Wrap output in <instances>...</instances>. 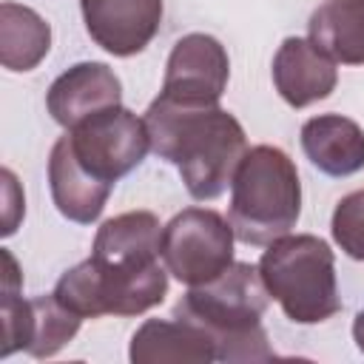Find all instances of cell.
<instances>
[{
	"mask_svg": "<svg viewBox=\"0 0 364 364\" xmlns=\"http://www.w3.org/2000/svg\"><path fill=\"white\" fill-rule=\"evenodd\" d=\"M299 136L304 156L327 176H353L364 168V128L350 117H310Z\"/></svg>",
	"mask_w": 364,
	"mask_h": 364,
	"instance_id": "obj_15",
	"label": "cell"
},
{
	"mask_svg": "<svg viewBox=\"0 0 364 364\" xmlns=\"http://www.w3.org/2000/svg\"><path fill=\"white\" fill-rule=\"evenodd\" d=\"M162 242V225L151 210H128L105 219L94 236L91 256L100 264L119 270H139L156 264Z\"/></svg>",
	"mask_w": 364,
	"mask_h": 364,
	"instance_id": "obj_13",
	"label": "cell"
},
{
	"mask_svg": "<svg viewBox=\"0 0 364 364\" xmlns=\"http://www.w3.org/2000/svg\"><path fill=\"white\" fill-rule=\"evenodd\" d=\"M270 293L250 262H233L216 279L191 287L173 316L199 324L216 344V361H270L276 353L267 344L262 313Z\"/></svg>",
	"mask_w": 364,
	"mask_h": 364,
	"instance_id": "obj_2",
	"label": "cell"
},
{
	"mask_svg": "<svg viewBox=\"0 0 364 364\" xmlns=\"http://www.w3.org/2000/svg\"><path fill=\"white\" fill-rule=\"evenodd\" d=\"M71 154L77 162L102 185H117L134 168L142 165L151 151V136L145 119L128 111L125 105L105 108L91 114L80 125L65 131Z\"/></svg>",
	"mask_w": 364,
	"mask_h": 364,
	"instance_id": "obj_8",
	"label": "cell"
},
{
	"mask_svg": "<svg viewBox=\"0 0 364 364\" xmlns=\"http://www.w3.org/2000/svg\"><path fill=\"white\" fill-rule=\"evenodd\" d=\"M54 296L80 318L139 316L168 296V267L156 262L139 270H119L88 256L60 276Z\"/></svg>",
	"mask_w": 364,
	"mask_h": 364,
	"instance_id": "obj_5",
	"label": "cell"
},
{
	"mask_svg": "<svg viewBox=\"0 0 364 364\" xmlns=\"http://www.w3.org/2000/svg\"><path fill=\"white\" fill-rule=\"evenodd\" d=\"M122 105V82L105 63H77L63 71L46 94V108L57 125L65 131L100 114L105 108Z\"/></svg>",
	"mask_w": 364,
	"mask_h": 364,
	"instance_id": "obj_11",
	"label": "cell"
},
{
	"mask_svg": "<svg viewBox=\"0 0 364 364\" xmlns=\"http://www.w3.org/2000/svg\"><path fill=\"white\" fill-rule=\"evenodd\" d=\"M259 276L296 324H318L341 310L336 256L330 245L313 233L279 236L259 259Z\"/></svg>",
	"mask_w": 364,
	"mask_h": 364,
	"instance_id": "obj_4",
	"label": "cell"
},
{
	"mask_svg": "<svg viewBox=\"0 0 364 364\" xmlns=\"http://www.w3.org/2000/svg\"><path fill=\"white\" fill-rule=\"evenodd\" d=\"M0 176H3V236H11L17 230V222L26 213V199L9 168H3Z\"/></svg>",
	"mask_w": 364,
	"mask_h": 364,
	"instance_id": "obj_20",
	"label": "cell"
},
{
	"mask_svg": "<svg viewBox=\"0 0 364 364\" xmlns=\"http://www.w3.org/2000/svg\"><path fill=\"white\" fill-rule=\"evenodd\" d=\"M88 37L114 57L139 54L159 31L162 0H80Z\"/></svg>",
	"mask_w": 364,
	"mask_h": 364,
	"instance_id": "obj_10",
	"label": "cell"
},
{
	"mask_svg": "<svg viewBox=\"0 0 364 364\" xmlns=\"http://www.w3.org/2000/svg\"><path fill=\"white\" fill-rule=\"evenodd\" d=\"M333 242L355 262H364V188L341 196L330 219Z\"/></svg>",
	"mask_w": 364,
	"mask_h": 364,
	"instance_id": "obj_19",
	"label": "cell"
},
{
	"mask_svg": "<svg viewBox=\"0 0 364 364\" xmlns=\"http://www.w3.org/2000/svg\"><path fill=\"white\" fill-rule=\"evenodd\" d=\"M230 77L225 46L210 34H185L168 54L162 97L185 105H219Z\"/></svg>",
	"mask_w": 364,
	"mask_h": 364,
	"instance_id": "obj_9",
	"label": "cell"
},
{
	"mask_svg": "<svg viewBox=\"0 0 364 364\" xmlns=\"http://www.w3.org/2000/svg\"><path fill=\"white\" fill-rule=\"evenodd\" d=\"M151 151L176 165L188 193L210 202L228 191L247 151L242 122L219 105H185L156 97L145 111Z\"/></svg>",
	"mask_w": 364,
	"mask_h": 364,
	"instance_id": "obj_1",
	"label": "cell"
},
{
	"mask_svg": "<svg viewBox=\"0 0 364 364\" xmlns=\"http://www.w3.org/2000/svg\"><path fill=\"white\" fill-rule=\"evenodd\" d=\"M233 242L236 233L222 213L210 208H185L162 225L159 256L173 279L196 287L233 264Z\"/></svg>",
	"mask_w": 364,
	"mask_h": 364,
	"instance_id": "obj_7",
	"label": "cell"
},
{
	"mask_svg": "<svg viewBox=\"0 0 364 364\" xmlns=\"http://www.w3.org/2000/svg\"><path fill=\"white\" fill-rule=\"evenodd\" d=\"M310 40L341 65H364V0H324L307 23Z\"/></svg>",
	"mask_w": 364,
	"mask_h": 364,
	"instance_id": "obj_17",
	"label": "cell"
},
{
	"mask_svg": "<svg viewBox=\"0 0 364 364\" xmlns=\"http://www.w3.org/2000/svg\"><path fill=\"white\" fill-rule=\"evenodd\" d=\"M6 273H3V301H0V318H3V347L0 355H11L17 350H26L34 358H51L57 355L80 330L82 318L63 307L54 293L23 299L20 296V270L9 250H3Z\"/></svg>",
	"mask_w": 364,
	"mask_h": 364,
	"instance_id": "obj_6",
	"label": "cell"
},
{
	"mask_svg": "<svg viewBox=\"0 0 364 364\" xmlns=\"http://www.w3.org/2000/svg\"><path fill=\"white\" fill-rule=\"evenodd\" d=\"M273 85L290 108H307L318 100H327L336 91L338 68L310 37L282 40L273 57Z\"/></svg>",
	"mask_w": 364,
	"mask_h": 364,
	"instance_id": "obj_12",
	"label": "cell"
},
{
	"mask_svg": "<svg viewBox=\"0 0 364 364\" xmlns=\"http://www.w3.org/2000/svg\"><path fill=\"white\" fill-rule=\"evenodd\" d=\"M301 213V182L293 159L276 145L245 151L233 182L228 222L242 245L267 247L287 236Z\"/></svg>",
	"mask_w": 364,
	"mask_h": 364,
	"instance_id": "obj_3",
	"label": "cell"
},
{
	"mask_svg": "<svg viewBox=\"0 0 364 364\" xmlns=\"http://www.w3.org/2000/svg\"><path fill=\"white\" fill-rule=\"evenodd\" d=\"M353 341H355V347L364 353V310H358L355 318H353Z\"/></svg>",
	"mask_w": 364,
	"mask_h": 364,
	"instance_id": "obj_21",
	"label": "cell"
},
{
	"mask_svg": "<svg viewBox=\"0 0 364 364\" xmlns=\"http://www.w3.org/2000/svg\"><path fill=\"white\" fill-rule=\"evenodd\" d=\"M48 188L57 210L77 225H91L105 210V202L111 196V185H102L94 179L71 154V145L65 136H60L48 156Z\"/></svg>",
	"mask_w": 364,
	"mask_h": 364,
	"instance_id": "obj_16",
	"label": "cell"
},
{
	"mask_svg": "<svg viewBox=\"0 0 364 364\" xmlns=\"http://www.w3.org/2000/svg\"><path fill=\"white\" fill-rule=\"evenodd\" d=\"M128 358L134 364H210L216 361L213 338L193 321L185 318H148L131 336Z\"/></svg>",
	"mask_w": 364,
	"mask_h": 364,
	"instance_id": "obj_14",
	"label": "cell"
},
{
	"mask_svg": "<svg viewBox=\"0 0 364 364\" xmlns=\"http://www.w3.org/2000/svg\"><path fill=\"white\" fill-rule=\"evenodd\" d=\"M51 48V26L28 6H0V63L9 71L37 68Z\"/></svg>",
	"mask_w": 364,
	"mask_h": 364,
	"instance_id": "obj_18",
	"label": "cell"
}]
</instances>
